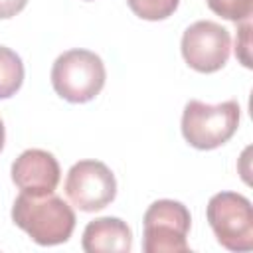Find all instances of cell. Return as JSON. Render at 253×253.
Returning a JSON list of instances; mask_svg holds the SVG:
<instances>
[{
	"label": "cell",
	"instance_id": "12",
	"mask_svg": "<svg viewBox=\"0 0 253 253\" xmlns=\"http://www.w3.org/2000/svg\"><path fill=\"white\" fill-rule=\"evenodd\" d=\"M210 10L231 22H245L251 16L253 0H206Z\"/></svg>",
	"mask_w": 253,
	"mask_h": 253
},
{
	"label": "cell",
	"instance_id": "7",
	"mask_svg": "<svg viewBox=\"0 0 253 253\" xmlns=\"http://www.w3.org/2000/svg\"><path fill=\"white\" fill-rule=\"evenodd\" d=\"M180 49L184 61L192 69L200 73H213L219 71L229 59L231 36L217 22L198 20L186 28Z\"/></svg>",
	"mask_w": 253,
	"mask_h": 253
},
{
	"label": "cell",
	"instance_id": "9",
	"mask_svg": "<svg viewBox=\"0 0 253 253\" xmlns=\"http://www.w3.org/2000/svg\"><path fill=\"white\" fill-rule=\"evenodd\" d=\"M81 247L87 253H128L132 231L121 217H97L85 225Z\"/></svg>",
	"mask_w": 253,
	"mask_h": 253
},
{
	"label": "cell",
	"instance_id": "10",
	"mask_svg": "<svg viewBox=\"0 0 253 253\" xmlns=\"http://www.w3.org/2000/svg\"><path fill=\"white\" fill-rule=\"evenodd\" d=\"M22 83H24V63L20 55L10 47L0 45V99H8L16 95Z\"/></svg>",
	"mask_w": 253,
	"mask_h": 253
},
{
	"label": "cell",
	"instance_id": "13",
	"mask_svg": "<svg viewBox=\"0 0 253 253\" xmlns=\"http://www.w3.org/2000/svg\"><path fill=\"white\" fill-rule=\"evenodd\" d=\"M241 38H243V42H239V40H235V55L241 59V63L245 65V67H251V63H249V20H245L243 22V26H241Z\"/></svg>",
	"mask_w": 253,
	"mask_h": 253
},
{
	"label": "cell",
	"instance_id": "5",
	"mask_svg": "<svg viewBox=\"0 0 253 253\" xmlns=\"http://www.w3.org/2000/svg\"><path fill=\"white\" fill-rule=\"evenodd\" d=\"M190 211L182 202L158 200L144 211V253H188L186 235L190 231Z\"/></svg>",
	"mask_w": 253,
	"mask_h": 253
},
{
	"label": "cell",
	"instance_id": "15",
	"mask_svg": "<svg viewBox=\"0 0 253 253\" xmlns=\"http://www.w3.org/2000/svg\"><path fill=\"white\" fill-rule=\"evenodd\" d=\"M4 140H6V132H4V123H2V119H0V152H2V148H4Z\"/></svg>",
	"mask_w": 253,
	"mask_h": 253
},
{
	"label": "cell",
	"instance_id": "14",
	"mask_svg": "<svg viewBox=\"0 0 253 253\" xmlns=\"http://www.w3.org/2000/svg\"><path fill=\"white\" fill-rule=\"evenodd\" d=\"M28 0H0V20L14 18L26 8Z\"/></svg>",
	"mask_w": 253,
	"mask_h": 253
},
{
	"label": "cell",
	"instance_id": "4",
	"mask_svg": "<svg viewBox=\"0 0 253 253\" xmlns=\"http://www.w3.org/2000/svg\"><path fill=\"white\" fill-rule=\"evenodd\" d=\"M206 217L221 247L229 251L253 249L251 202L237 192H219L210 198Z\"/></svg>",
	"mask_w": 253,
	"mask_h": 253
},
{
	"label": "cell",
	"instance_id": "11",
	"mask_svg": "<svg viewBox=\"0 0 253 253\" xmlns=\"http://www.w3.org/2000/svg\"><path fill=\"white\" fill-rule=\"evenodd\" d=\"M126 4L138 18L148 22H158L172 16L180 0H126Z\"/></svg>",
	"mask_w": 253,
	"mask_h": 253
},
{
	"label": "cell",
	"instance_id": "3",
	"mask_svg": "<svg viewBox=\"0 0 253 253\" xmlns=\"http://www.w3.org/2000/svg\"><path fill=\"white\" fill-rule=\"evenodd\" d=\"M107 79L103 59L89 49H67L51 67V85L55 93L69 103L93 101Z\"/></svg>",
	"mask_w": 253,
	"mask_h": 253
},
{
	"label": "cell",
	"instance_id": "2",
	"mask_svg": "<svg viewBox=\"0 0 253 253\" xmlns=\"http://www.w3.org/2000/svg\"><path fill=\"white\" fill-rule=\"evenodd\" d=\"M239 119L241 109L233 99L217 105L192 99L182 113V134L190 146L198 150H213L235 134Z\"/></svg>",
	"mask_w": 253,
	"mask_h": 253
},
{
	"label": "cell",
	"instance_id": "6",
	"mask_svg": "<svg viewBox=\"0 0 253 253\" xmlns=\"http://www.w3.org/2000/svg\"><path fill=\"white\" fill-rule=\"evenodd\" d=\"M65 194L81 211H99L115 200L117 180L107 164L99 160H79L67 172Z\"/></svg>",
	"mask_w": 253,
	"mask_h": 253
},
{
	"label": "cell",
	"instance_id": "8",
	"mask_svg": "<svg viewBox=\"0 0 253 253\" xmlns=\"http://www.w3.org/2000/svg\"><path fill=\"white\" fill-rule=\"evenodd\" d=\"M61 178L55 156L42 148L24 150L12 164V182L20 192L30 196L53 194Z\"/></svg>",
	"mask_w": 253,
	"mask_h": 253
},
{
	"label": "cell",
	"instance_id": "1",
	"mask_svg": "<svg viewBox=\"0 0 253 253\" xmlns=\"http://www.w3.org/2000/svg\"><path fill=\"white\" fill-rule=\"evenodd\" d=\"M12 221L38 245H59L75 229V211L55 194L30 196L20 192L12 206Z\"/></svg>",
	"mask_w": 253,
	"mask_h": 253
}]
</instances>
